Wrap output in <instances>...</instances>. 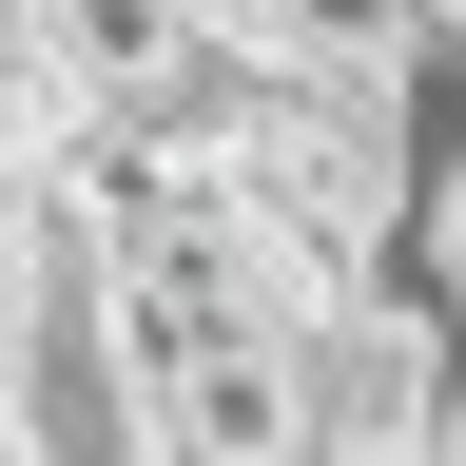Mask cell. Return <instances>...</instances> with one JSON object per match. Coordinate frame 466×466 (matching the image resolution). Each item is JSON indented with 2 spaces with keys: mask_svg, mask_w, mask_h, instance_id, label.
Returning a JSON list of instances; mask_svg holds the SVG:
<instances>
[{
  "mask_svg": "<svg viewBox=\"0 0 466 466\" xmlns=\"http://www.w3.org/2000/svg\"><path fill=\"white\" fill-rule=\"evenodd\" d=\"M447 447V330L389 272H350L291 350V466H428Z\"/></svg>",
  "mask_w": 466,
  "mask_h": 466,
  "instance_id": "1",
  "label": "cell"
},
{
  "mask_svg": "<svg viewBox=\"0 0 466 466\" xmlns=\"http://www.w3.org/2000/svg\"><path fill=\"white\" fill-rule=\"evenodd\" d=\"M311 39H350V58H428V39H466V0H291Z\"/></svg>",
  "mask_w": 466,
  "mask_h": 466,
  "instance_id": "2",
  "label": "cell"
},
{
  "mask_svg": "<svg viewBox=\"0 0 466 466\" xmlns=\"http://www.w3.org/2000/svg\"><path fill=\"white\" fill-rule=\"evenodd\" d=\"M428 466H466V291H447V447Z\"/></svg>",
  "mask_w": 466,
  "mask_h": 466,
  "instance_id": "3",
  "label": "cell"
}]
</instances>
